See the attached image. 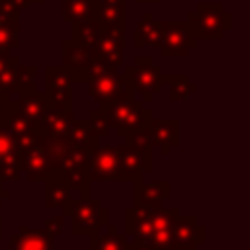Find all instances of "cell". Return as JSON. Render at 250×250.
Masks as SVG:
<instances>
[{
    "label": "cell",
    "mask_w": 250,
    "mask_h": 250,
    "mask_svg": "<svg viewBox=\"0 0 250 250\" xmlns=\"http://www.w3.org/2000/svg\"><path fill=\"white\" fill-rule=\"evenodd\" d=\"M10 250H55V238L43 229L20 225L18 232L10 234Z\"/></svg>",
    "instance_id": "13"
},
{
    "label": "cell",
    "mask_w": 250,
    "mask_h": 250,
    "mask_svg": "<svg viewBox=\"0 0 250 250\" xmlns=\"http://www.w3.org/2000/svg\"><path fill=\"white\" fill-rule=\"evenodd\" d=\"M164 72L162 68L146 55H135L131 64H125L123 78L133 88V92H139L145 102H150L158 92H162L164 86Z\"/></svg>",
    "instance_id": "4"
},
{
    "label": "cell",
    "mask_w": 250,
    "mask_h": 250,
    "mask_svg": "<svg viewBox=\"0 0 250 250\" xmlns=\"http://www.w3.org/2000/svg\"><path fill=\"white\" fill-rule=\"evenodd\" d=\"M37 123H33L31 119H27L18 107H16V102L12 100L8 104V107L4 109L2 117H0V127L6 129L8 133H12L14 137H20V135H25L29 131L35 129Z\"/></svg>",
    "instance_id": "22"
},
{
    "label": "cell",
    "mask_w": 250,
    "mask_h": 250,
    "mask_svg": "<svg viewBox=\"0 0 250 250\" xmlns=\"http://www.w3.org/2000/svg\"><path fill=\"white\" fill-rule=\"evenodd\" d=\"M70 27H72L70 39H74L80 45H94L98 41V37L102 35V29H104V25L100 23V20L76 21V23H70Z\"/></svg>",
    "instance_id": "28"
},
{
    "label": "cell",
    "mask_w": 250,
    "mask_h": 250,
    "mask_svg": "<svg viewBox=\"0 0 250 250\" xmlns=\"http://www.w3.org/2000/svg\"><path fill=\"white\" fill-rule=\"evenodd\" d=\"M0 242H2V217H0Z\"/></svg>",
    "instance_id": "45"
},
{
    "label": "cell",
    "mask_w": 250,
    "mask_h": 250,
    "mask_svg": "<svg viewBox=\"0 0 250 250\" xmlns=\"http://www.w3.org/2000/svg\"><path fill=\"white\" fill-rule=\"evenodd\" d=\"M197 246H188V244H176L174 248H170V250H195Z\"/></svg>",
    "instance_id": "43"
},
{
    "label": "cell",
    "mask_w": 250,
    "mask_h": 250,
    "mask_svg": "<svg viewBox=\"0 0 250 250\" xmlns=\"http://www.w3.org/2000/svg\"><path fill=\"white\" fill-rule=\"evenodd\" d=\"M148 127L152 135V146H158L162 156H168L170 150L180 145V119L152 115Z\"/></svg>",
    "instance_id": "12"
},
{
    "label": "cell",
    "mask_w": 250,
    "mask_h": 250,
    "mask_svg": "<svg viewBox=\"0 0 250 250\" xmlns=\"http://www.w3.org/2000/svg\"><path fill=\"white\" fill-rule=\"evenodd\" d=\"M12 102V96H6V94H0V117L4 113V109L8 107V104Z\"/></svg>",
    "instance_id": "41"
},
{
    "label": "cell",
    "mask_w": 250,
    "mask_h": 250,
    "mask_svg": "<svg viewBox=\"0 0 250 250\" xmlns=\"http://www.w3.org/2000/svg\"><path fill=\"white\" fill-rule=\"evenodd\" d=\"M160 43H162V27H160V21L154 20L152 12H145L143 18L135 25L133 45L137 49H141V47H160Z\"/></svg>",
    "instance_id": "17"
},
{
    "label": "cell",
    "mask_w": 250,
    "mask_h": 250,
    "mask_svg": "<svg viewBox=\"0 0 250 250\" xmlns=\"http://www.w3.org/2000/svg\"><path fill=\"white\" fill-rule=\"evenodd\" d=\"M129 250H152L146 242H143V240H139V238H131V242H129Z\"/></svg>",
    "instance_id": "39"
},
{
    "label": "cell",
    "mask_w": 250,
    "mask_h": 250,
    "mask_svg": "<svg viewBox=\"0 0 250 250\" xmlns=\"http://www.w3.org/2000/svg\"><path fill=\"white\" fill-rule=\"evenodd\" d=\"M100 109L104 111L109 129H113L119 139H123L131 131H137V129L148 125V121L152 117V111L143 107V102H137L135 94L115 98V100L100 105Z\"/></svg>",
    "instance_id": "2"
},
{
    "label": "cell",
    "mask_w": 250,
    "mask_h": 250,
    "mask_svg": "<svg viewBox=\"0 0 250 250\" xmlns=\"http://www.w3.org/2000/svg\"><path fill=\"white\" fill-rule=\"evenodd\" d=\"M188 21L199 39H221L225 31L232 29V16L221 2H199L188 14Z\"/></svg>",
    "instance_id": "5"
},
{
    "label": "cell",
    "mask_w": 250,
    "mask_h": 250,
    "mask_svg": "<svg viewBox=\"0 0 250 250\" xmlns=\"http://www.w3.org/2000/svg\"><path fill=\"white\" fill-rule=\"evenodd\" d=\"M86 127H88L90 135H92L94 139H98V141L109 135V125H107L105 115H104V111H102L100 107L90 111V115L86 117Z\"/></svg>",
    "instance_id": "31"
},
{
    "label": "cell",
    "mask_w": 250,
    "mask_h": 250,
    "mask_svg": "<svg viewBox=\"0 0 250 250\" xmlns=\"http://www.w3.org/2000/svg\"><path fill=\"white\" fill-rule=\"evenodd\" d=\"M62 18L68 23L98 20V0H62Z\"/></svg>",
    "instance_id": "21"
},
{
    "label": "cell",
    "mask_w": 250,
    "mask_h": 250,
    "mask_svg": "<svg viewBox=\"0 0 250 250\" xmlns=\"http://www.w3.org/2000/svg\"><path fill=\"white\" fill-rule=\"evenodd\" d=\"M21 176L20 172V154L18 150L0 156V180L2 182H18Z\"/></svg>",
    "instance_id": "30"
},
{
    "label": "cell",
    "mask_w": 250,
    "mask_h": 250,
    "mask_svg": "<svg viewBox=\"0 0 250 250\" xmlns=\"http://www.w3.org/2000/svg\"><path fill=\"white\" fill-rule=\"evenodd\" d=\"M125 33L127 23H115V25H104L102 35L92 45L96 57L100 62L119 68L123 64V51H125Z\"/></svg>",
    "instance_id": "8"
},
{
    "label": "cell",
    "mask_w": 250,
    "mask_h": 250,
    "mask_svg": "<svg viewBox=\"0 0 250 250\" xmlns=\"http://www.w3.org/2000/svg\"><path fill=\"white\" fill-rule=\"evenodd\" d=\"M18 139V154H20V172L29 182L45 180L53 170L59 168V160L45 146L43 135L33 129Z\"/></svg>",
    "instance_id": "1"
},
{
    "label": "cell",
    "mask_w": 250,
    "mask_h": 250,
    "mask_svg": "<svg viewBox=\"0 0 250 250\" xmlns=\"http://www.w3.org/2000/svg\"><path fill=\"white\" fill-rule=\"evenodd\" d=\"M107 230L104 234L90 236V250H129L127 236L117 230L115 225H105Z\"/></svg>",
    "instance_id": "24"
},
{
    "label": "cell",
    "mask_w": 250,
    "mask_h": 250,
    "mask_svg": "<svg viewBox=\"0 0 250 250\" xmlns=\"http://www.w3.org/2000/svg\"><path fill=\"white\" fill-rule=\"evenodd\" d=\"M88 86V94L100 104H107L115 98L121 96H131L135 94L133 88L127 84V80L123 78V72H119L117 68H109L105 74H102L100 78H94L92 82L86 84Z\"/></svg>",
    "instance_id": "11"
},
{
    "label": "cell",
    "mask_w": 250,
    "mask_h": 250,
    "mask_svg": "<svg viewBox=\"0 0 250 250\" xmlns=\"http://www.w3.org/2000/svg\"><path fill=\"white\" fill-rule=\"evenodd\" d=\"M18 64H8L6 68L0 70V94H6V96L16 94V90H18Z\"/></svg>",
    "instance_id": "33"
},
{
    "label": "cell",
    "mask_w": 250,
    "mask_h": 250,
    "mask_svg": "<svg viewBox=\"0 0 250 250\" xmlns=\"http://www.w3.org/2000/svg\"><path fill=\"white\" fill-rule=\"evenodd\" d=\"M72 107L51 105L43 119L35 125V129L47 137H66V131L72 123Z\"/></svg>",
    "instance_id": "15"
},
{
    "label": "cell",
    "mask_w": 250,
    "mask_h": 250,
    "mask_svg": "<svg viewBox=\"0 0 250 250\" xmlns=\"http://www.w3.org/2000/svg\"><path fill=\"white\" fill-rule=\"evenodd\" d=\"M115 150L125 182L143 180L145 174L152 172V148H137L131 145H121L115 146Z\"/></svg>",
    "instance_id": "10"
},
{
    "label": "cell",
    "mask_w": 250,
    "mask_h": 250,
    "mask_svg": "<svg viewBox=\"0 0 250 250\" xmlns=\"http://www.w3.org/2000/svg\"><path fill=\"white\" fill-rule=\"evenodd\" d=\"M98 20L102 25L127 21V0H98Z\"/></svg>",
    "instance_id": "25"
},
{
    "label": "cell",
    "mask_w": 250,
    "mask_h": 250,
    "mask_svg": "<svg viewBox=\"0 0 250 250\" xmlns=\"http://www.w3.org/2000/svg\"><path fill=\"white\" fill-rule=\"evenodd\" d=\"M43 182H45V207H51V209L62 207L72 197L70 189L62 182V176H61V170L59 168L53 170Z\"/></svg>",
    "instance_id": "19"
},
{
    "label": "cell",
    "mask_w": 250,
    "mask_h": 250,
    "mask_svg": "<svg viewBox=\"0 0 250 250\" xmlns=\"http://www.w3.org/2000/svg\"><path fill=\"white\" fill-rule=\"evenodd\" d=\"M20 4H21V8L23 10H27L31 4H45V0H18Z\"/></svg>",
    "instance_id": "42"
},
{
    "label": "cell",
    "mask_w": 250,
    "mask_h": 250,
    "mask_svg": "<svg viewBox=\"0 0 250 250\" xmlns=\"http://www.w3.org/2000/svg\"><path fill=\"white\" fill-rule=\"evenodd\" d=\"M162 0H135V4H160Z\"/></svg>",
    "instance_id": "44"
},
{
    "label": "cell",
    "mask_w": 250,
    "mask_h": 250,
    "mask_svg": "<svg viewBox=\"0 0 250 250\" xmlns=\"http://www.w3.org/2000/svg\"><path fill=\"white\" fill-rule=\"evenodd\" d=\"M12 197V191L10 189H6L4 186H2V180H0V207H2V203L4 201H8Z\"/></svg>",
    "instance_id": "40"
},
{
    "label": "cell",
    "mask_w": 250,
    "mask_h": 250,
    "mask_svg": "<svg viewBox=\"0 0 250 250\" xmlns=\"http://www.w3.org/2000/svg\"><path fill=\"white\" fill-rule=\"evenodd\" d=\"M35 74H37V66L35 64H21L20 62L18 64V90H16V94L37 88Z\"/></svg>",
    "instance_id": "32"
},
{
    "label": "cell",
    "mask_w": 250,
    "mask_h": 250,
    "mask_svg": "<svg viewBox=\"0 0 250 250\" xmlns=\"http://www.w3.org/2000/svg\"><path fill=\"white\" fill-rule=\"evenodd\" d=\"M162 27V43H160V57L164 59H180L188 57L195 47L199 37L195 35L191 23L186 21H160Z\"/></svg>",
    "instance_id": "6"
},
{
    "label": "cell",
    "mask_w": 250,
    "mask_h": 250,
    "mask_svg": "<svg viewBox=\"0 0 250 250\" xmlns=\"http://www.w3.org/2000/svg\"><path fill=\"white\" fill-rule=\"evenodd\" d=\"M62 217L70 219V232L76 234H98L102 227L107 225V209L98 197H70L62 207Z\"/></svg>",
    "instance_id": "3"
},
{
    "label": "cell",
    "mask_w": 250,
    "mask_h": 250,
    "mask_svg": "<svg viewBox=\"0 0 250 250\" xmlns=\"http://www.w3.org/2000/svg\"><path fill=\"white\" fill-rule=\"evenodd\" d=\"M172 236L176 244H188V246H199L207 240L205 227L197 223L195 215H178L172 223Z\"/></svg>",
    "instance_id": "14"
},
{
    "label": "cell",
    "mask_w": 250,
    "mask_h": 250,
    "mask_svg": "<svg viewBox=\"0 0 250 250\" xmlns=\"http://www.w3.org/2000/svg\"><path fill=\"white\" fill-rule=\"evenodd\" d=\"M61 176H62V182L66 184V188L70 189V193H76L72 197L90 195V184L92 182L88 180V168H86V164L61 168Z\"/></svg>",
    "instance_id": "23"
},
{
    "label": "cell",
    "mask_w": 250,
    "mask_h": 250,
    "mask_svg": "<svg viewBox=\"0 0 250 250\" xmlns=\"http://www.w3.org/2000/svg\"><path fill=\"white\" fill-rule=\"evenodd\" d=\"M66 139L70 145L78 146V148H84V150H92L100 145L98 139H94L86 127V119H72L68 131H66Z\"/></svg>",
    "instance_id": "27"
},
{
    "label": "cell",
    "mask_w": 250,
    "mask_h": 250,
    "mask_svg": "<svg viewBox=\"0 0 250 250\" xmlns=\"http://www.w3.org/2000/svg\"><path fill=\"white\" fill-rule=\"evenodd\" d=\"M18 62H21L18 55H0V70L6 68L8 64H18Z\"/></svg>",
    "instance_id": "38"
},
{
    "label": "cell",
    "mask_w": 250,
    "mask_h": 250,
    "mask_svg": "<svg viewBox=\"0 0 250 250\" xmlns=\"http://www.w3.org/2000/svg\"><path fill=\"white\" fill-rule=\"evenodd\" d=\"M20 21H0V55H12L20 47Z\"/></svg>",
    "instance_id": "29"
},
{
    "label": "cell",
    "mask_w": 250,
    "mask_h": 250,
    "mask_svg": "<svg viewBox=\"0 0 250 250\" xmlns=\"http://www.w3.org/2000/svg\"><path fill=\"white\" fill-rule=\"evenodd\" d=\"M23 12L18 0H0V21H20V14Z\"/></svg>",
    "instance_id": "35"
},
{
    "label": "cell",
    "mask_w": 250,
    "mask_h": 250,
    "mask_svg": "<svg viewBox=\"0 0 250 250\" xmlns=\"http://www.w3.org/2000/svg\"><path fill=\"white\" fill-rule=\"evenodd\" d=\"M125 236L129 238H139L143 242H146L152 248L150 236H152V225L148 221V217L139 211L135 205L125 209Z\"/></svg>",
    "instance_id": "18"
},
{
    "label": "cell",
    "mask_w": 250,
    "mask_h": 250,
    "mask_svg": "<svg viewBox=\"0 0 250 250\" xmlns=\"http://www.w3.org/2000/svg\"><path fill=\"white\" fill-rule=\"evenodd\" d=\"M135 203H152V201H166L170 197V182L168 180H160V182H143L137 180L135 182Z\"/></svg>",
    "instance_id": "20"
},
{
    "label": "cell",
    "mask_w": 250,
    "mask_h": 250,
    "mask_svg": "<svg viewBox=\"0 0 250 250\" xmlns=\"http://www.w3.org/2000/svg\"><path fill=\"white\" fill-rule=\"evenodd\" d=\"M88 180L90 182H125L119 168L117 150L111 145H98L88 152Z\"/></svg>",
    "instance_id": "7"
},
{
    "label": "cell",
    "mask_w": 250,
    "mask_h": 250,
    "mask_svg": "<svg viewBox=\"0 0 250 250\" xmlns=\"http://www.w3.org/2000/svg\"><path fill=\"white\" fill-rule=\"evenodd\" d=\"M72 86L74 78L70 70L62 64H47L45 66V94L49 96L53 105L72 107Z\"/></svg>",
    "instance_id": "9"
},
{
    "label": "cell",
    "mask_w": 250,
    "mask_h": 250,
    "mask_svg": "<svg viewBox=\"0 0 250 250\" xmlns=\"http://www.w3.org/2000/svg\"><path fill=\"white\" fill-rule=\"evenodd\" d=\"M51 105H53V104H51L49 96H47L45 92H39L37 88L20 92V94H18V102H16V107H18L27 119H31L33 123H39Z\"/></svg>",
    "instance_id": "16"
},
{
    "label": "cell",
    "mask_w": 250,
    "mask_h": 250,
    "mask_svg": "<svg viewBox=\"0 0 250 250\" xmlns=\"http://www.w3.org/2000/svg\"><path fill=\"white\" fill-rule=\"evenodd\" d=\"M62 223H64V217H62V215L51 217V219H47V223H45V230L57 240V236L62 232Z\"/></svg>",
    "instance_id": "37"
},
{
    "label": "cell",
    "mask_w": 250,
    "mask_h": 250,
    "mask_svg": "<svg viewBox=\"0 0 250 250\" xmlns=\"http://www.w3.org/2000/svg\"><path fill=\"white\" fill-rule=\"evenodd\" d=\"M123 139H125V145H131V146H137V148H152V135H150V127L148 125L127 133Z\"/></svg>",
    "instance_id": "34"
},
{
    "label": "cell",
    "mask_w": 250,
    "mask_h": 250,
    "mask_svg": "<svg viewBox=\"0 0 250 250\" xmlns=\"http://www.w3.org/2000/svg\"><path fill=\"white\" fill-rule=\"evenodd\" d=\"M164 84H168V100L170 102H182L197 92V84L191 82L186 74L164 76Z\"/></svg>",
    "instance_id": "26"
},
{
    "label": "cell",
    "mask_w": 250,
    "mask_h": 250,
    "mask_svg": "<svg viewBox=\"0 0 250 250\" xmlns=\"http://www.w3.org/2000/svg\"><path fill=\"white\" fill-rule=\"evenodd\" d=\"M14 150H18V139L12 133H8L6 129L0 127V156H4L8 152H14Z\"/></svg>",
    "instance_id": "36"
}]
</instances>
